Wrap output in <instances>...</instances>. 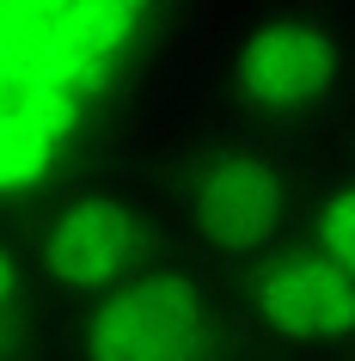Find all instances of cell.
<instances>
[{"instance_id":"obj_7","label":"cell","mask_w":355,"mask_h":361,"mask_svg":"<svg viewBox=\"0 0 355 361\" xmlns=\"http://www.w3.org/2000/svg\"><path fill=\"white\" fill-rule=\"evenodd\" d=\"M37 300V276H31V251H25V233L0 227V331H19V319Z\"/></svg>"},{"instance_id":"obj_8","label":"cell","mask_w":355,"mask_h":361,"mask_svg":"<svg viewBox=\"0 0 355 361\" xmlns=\"http://www.w3.org/2000/svg\"><path fill=\"white\" fill-rule=\"evenodd\" d=\"M0 361H19V349H13V331H0Z\"/></svg>"},{"instance_id":"obj_9","label":"cell","mask_w":355,"mask_h":361,"mask_svg":"<svg viewBox=\"0 0 355 361\" xmlns=\"http://www.w3.org/2000/svg\"><path fill=\"white\" fill-rule=\"evenodd\" d=\"M318 361H349V355H343V349H331V355H318Z\"/></svg>"},{"instance_id":"obj_10","label":"cell","mask_w":355,"mask_h":361,"mask_svg":"<svg viewBox=\"0 0 355 361\" xmlns=\"http://www.w3.org/2000/svg\"><path fill=\"white\" fill-rule=\"evenodd\" d=\"M215 361H233V355H227V349H221V355H215Z\"/></svg>"},{"instance_id":"obj_2","label":"cell","mask_w":355,"mask_h":361,"mask_svg":"<svg viewBox=\"0 0 355 361\" xmlns=\"http://www.w3.org/2000/svg\"><path fill=\"white\" fill-rule=\"evenodd\" d=\"M300 159L276 129L258 123H227V129L190 141L172 159L166 196H172V221L196 239L203 251L239 264L251 251L288 239L294 221V196H300Z\"/></svg>"},{"instance_id":"obj_1","label":"cell","mask_w":355,"mask_h":361,"mask_svg":"<svg viewBox=\"0 0 355 361\" xmlns=\"http://www.w3.org/2000/svg\"><path fill=\"white\" fill-rule=\"evenodd\" d=\"M349 19L331 0H258L215 56V86L233 123L306 129L349 98Z\"/></svg>"},{"instance_id":"obj_5","label":"cell","mask_w":355,"mask_h":361,"mask_svg":"<svg viewBox=\"0 0 355 361\" xmlns=\"http://www.w3.org/2000/svg\"><path fill=\"white\" fill-rule=\"evenodd\" d=\"M227 306H233V331H251L258 343L294 355H331L349 349L355 331V269L294 239H276L233 264Z\"/></svg>"},{"instance_id":"obj_6","label":"cell","mask_w":355,"mask_h":361,"mask_svg":"<svg viewBox=\"0 0 355 361\" xmlns=\"http://www.w3.org/2000/svg\"><path fill=\"white\" fill-rule=\"evenodd\" d=\"M288 239L318 251V257H331V264H343V269H355V171H349V159L343 166H318L300 178Z\"/></svg>"},{"instance_id":"obj_3","label":"cell","mask_w":355,"mask_h":361,"mask_svg":"<svg viewBox=\"0 0 355 361\" xmlns=\"http://www.w3.org/2000/svg\"><path fill=\"white\" fill-rule=\"evenodd\" d=\"M233 337L227 282L153 257L74 306L68 361H215Z\"/></svg>"},{"instance_id":"obj_4","label":"cell","mask_w":355,"mask_h":361,"mask_svg":"<svg viewBox=\"0 0 355 361\" xmlns=\"http://www.w3.org/2000/svg\"><path fill=\"white\" fill-rule=\"evenodd\" d=\"M25 251H31L37 294L80 306L160 257V214L129 178L86 171L43 202V214L25 233Z\"/></svg>"}]
</instances>
